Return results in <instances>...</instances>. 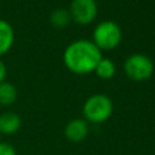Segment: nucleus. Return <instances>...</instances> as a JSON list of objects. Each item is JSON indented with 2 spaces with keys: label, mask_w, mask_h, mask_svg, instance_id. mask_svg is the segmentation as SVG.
I'll use <instances>...</instances> for the list:
<instances>
[{
  "label": "nucleus",
  "mask_w": 155,
  "mask_h": 155,
  "mask_svg": "<svg viewBox=\"0 0 155 155\" xmlns=\"http://www.w3.org/2000/svg\"><path fill=\"white\" fill-rule=\"evenodd\" d=\"M102 59V51L92 40L79 39L71 41L63 52V63L67 69L76 75H87L94 71Z\"/></svg>",
  "instance_id": "1"
},
{
  "label": "nucleus",
  "mask_w": 155,
  "mask_h": 155,
  "mask_svg": "<svg viewBox=\"0 0 155 155\" xmlns=\"http://www.w3.org/2000/svg\"><path fill=\"white\" fill-rule=\"evenodd\" d=\"M114 105L111 99L103 93H96L90 96L84 105L82 114L87 122L91 124H103L113 114Z\"/></svg>",
  "instance_id": "2"
},
{
  "label": "nucleus",
  "mask_w": 155,
  "mask_h": 155,
  "mask_svg": "<svg viewBox=\"0 0 155 155\" xmlns=\"http://www.w3.org/2000/svg\"><path fill=\"white\" fill-rule=\"evenodd\" d=\"M122 40V30L120 25L110 19L99 22L93 30V42L102 51L116 48Z\"/></svg>",
  "instance_id": "3"
},
{
  "label": "nucleus",
  "mask_w": 155,
  "mask_h": 155,
  "mask_svg": "<svg viewBox=\"0 0 155 155\" xmlns=\"http://www.w3.org/2000/svg\"><path fill=\"white\" fill-rule=\"evenodd\" d=\"M124 70L127 78L131 80L145 81L154 73V63L144 53H133L126 58Z\"/></svg>",
  "instance_id": "4"
},
{
  "label": "nucleus",
  "mask_w": 155,
  "mask_h": 155,
  "mask_svg": "<svg viewBox=\"0 0 155 155\" xmlns=\"http://www.w3.org/2000/svg\"><path fill=\"white\" fill-rule=\"evenodd\" d=\"M71 19L81 25H87L94 21L98 13L96 0H73L69 7Z\"/></svg>",
  "instance_id": "5"
},
{
  "label": "nucleus",
  "mask_w": 155,
  "mask_h": 155,
  "mask_svg": "<svg viewBox=\"0 0 155 155\" xmlns=\"http://www.w3.org/2000/svg\"><path fill=\"white\" fill-rule=\"evenodd\" d=\"M88 134V124L85 119H71L67 122L64 127V136L68 140L73 143H80L85 140Z\"/></svg>",
  "instance_id": "6"
},
{
  "label": "nucleus",
  "mask_w": 155,
  "mask_h": 155,
  "mask_svg": "<svg viewBox=\"0 0 155 155\" xmlns=\"http://www.w3.org/2000/svg\"><path fill=\"white\" fill-rule=\"evenodd\" d=\"M22 125V120L18 114L13 111H6L0 114V133L10 136L16 133Z\"/></svg>",
  "instance_id": "7"
},
{
  "label": "nucleus",
  "mask_w": 155,
  "mask_h": 155,
  "mask_svg": "<svg viewBox=\"0 0 155 155\" xmlns=\"http://www.w3.org/2000/svg\"><path fill=\"white\" fill-rule=\"evenodd\" d=\"M15 42V30L12 25L0 18V58L6 54L13 46Z\"/></svg>",
  "instance_id": "8"
},
{
  "label": "nucleus",
  "mask_w": 155,
  "mask_h": 155,
  "mask_svg": "<svg viewBox=\"0 0 155 155\" xmlns=\"http://www.w3.org/2000/svg\"><path fill=\"white\" fill-rule=\"evenodd\" d=\"M17 99V88L7 81L0 82V105H12Z\"/></svg>",
  "instance_id": "9"
},
{
  "label": "nucleus",
  "mask_w": 155,
  "mask_h": 155,
  "mask_svg": "<svg viewBox=\"0 0 155 155\" xmlns=\"http://www.w3.org/2000/svg\"><path fill=\"white\" fill-rule=\"evenodd\" d=\"M94 73L99 79L109 80L115 75L116 67H115V64H114V62L111 59L102 57V59L98 62V64H97V67L94 69Z\"/></svg>",
  "instance_id": "10"
},
{
  "label": "nucleus",
  "mask_w": 155,
  "mask_h": 155,
  "mask_svg": "<svg viewBox=\"0 0 155 155\" xmlns=\"http://www.w3.org/2000/svg\"><path fill=\"white\" fill-rule=\"evenodd\" d=\"M71 21L69 10L65 8H56L50 13V23L54 28H64Z\"/></svg>",
  "instance_id": "11"
},
{
  "label": "nucleus",
  "mask_w": 155,
  "mask_h": 155,
  "mask_svg": "<svg viewBox=\"0 0 155 155\" xmlns=\"http://www.w3.org/2000/svg\"><path fill=\"white\" fill-rule=\"evenodd\" d=\"M0 155H17L16 149L8 143H0Z\"/></svg>",
  "instance_id": "12"
},
{
  "label": "nucleus",
  "mask_w": 155,
  "mask_h": 155,
  "mask_svg": "<svg viewBox=\"0 0 155 155\" xmlns=\"http://www.w3.org/2000/svg\"><path fill=\"white\" fill-rule=\"evenodd\" d=\"M6 74H7V69H6V64L2 62V59L0 58V82L5 81L6 79Z\"/></svg>",
  "instance_id": "13"
}]
</instances>
